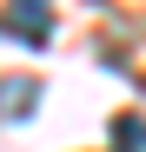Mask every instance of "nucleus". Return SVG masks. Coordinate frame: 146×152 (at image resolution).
Here are the masks:
<instances>
[{"instance_id": "nucleus-3", "label": "nucleus", "mask_w": 146, "mask_h": 152, "mask_svg": "<svg viewBox=\"0 0 146 152\" xmlns=\"http://www.w3.org/2000/svg\"><path fill=\"white\" fill-rule=\"evenodd\" d=\"M113 152H146V119H139V113L113 119Z\"/></svg>"}, {"instance_id": "nucleus-1", "label": "nucleus", "mask_w": 146, "mask_h": 152, "mask_svg": "<svg viewBox=\"0 0 146 152\" xmlns=\"http://www.w3.org/2000/svg\"><path fill=\"white\" fill-rule=\"evenodd\" d=\"M13 40H27V46H46L53 40V0H7V20H0Z\"/></svg>"}, {"instance_id": "nucleus-2", "label": "nucleus", "mask_w": 146, "mask_h": 152, "mask_svg": "<svg viewBox=\"0 0 146 152\" xmlns=\"http://www.w3.org/2000/svg\"><path fill=\"white\" fill-rule=\"evenodd\" d=\"M40 106V86L33 80H0V119H27Z\"/></svg>"}]
</instances>
